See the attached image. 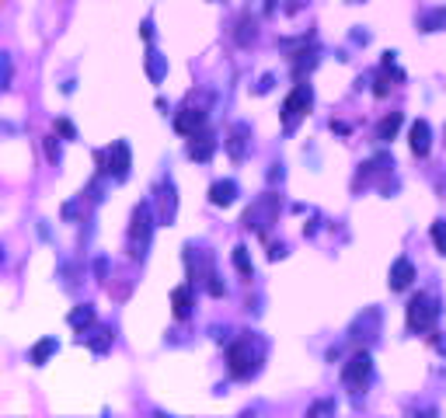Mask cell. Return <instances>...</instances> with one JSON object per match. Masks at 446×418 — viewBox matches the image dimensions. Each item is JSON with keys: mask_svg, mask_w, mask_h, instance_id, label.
Here are the masks:
<instances>
[{"mask_svg": "<svg viewBox=\"0 0 446 418\" xmlns=\"http://www.w3.org/2000/svg\"><path fill=\"white\" fill-rule=\"evenodd\" d=\"M369 376H373V359H369V352H356V356L342 366V383H345L349 390H356V394L369 383Z\"/></svg>", "mask_w": 446, "mask_h": 418, "instance_id": "obj_7", "label": "cell"}, {"mask_svg": "<svg viewBox=\"0 0 446 418\" xmlns=\"http://www.w3.org/2000/svg\"><path fill=\"white\" fill-rule=\"evenodd\" d=\"M56 349H60V341H56V338H42L39 345L32 349V363H35V366H42V363H45V359H49Z\"/></svg>", "mask_w": 446, "mask_h": 418, "instance_id": "obj_23", "label": "cell"}, {"mask_svg": "<svg viewBox=\"0 0 446 418\" xmlns=\"http://www.w3.org/2000/svg\"><path fill=\"white\" fill-rule=\"evenodd\" d=\"M433 244H436L440 254H446V220H436V223H433Z\"/></svg>", "mask_w": 446, "mask_h": 418, "instance_id": "obj_26", "label": "cell"}, {"mask_svg": "<svg viewBox=\"0 0 446 418\" xmlns=\"http://www.w3.org/2000/svg\"><path fill=\"white\" fill-rule=\"evenodd\" d=\"M269 181H283V167H279V164L269 171Z\"/></svg>", "mask_w": 446, "mask_h": 418, "instance_id": "obj_35", "label": "cell"}, {"mask_svg": "<svg viewBox=\"0 0 446 418\" xmlns=\"http://www.w3.org/2000/svg\"><path fill=\"white\" fill-rule=\"evenodd\" d=\"M203 125H206V112H203V108H182V112L174 115V129H178L182 136H196Z\"/></svg>", "mask_w": 446, "mask_h": 418, "instance_id": "obj_10", "label": "cell"}, {"mask_svg": "<svg viewBox=\"0 0 446 418\" xmlns=\"http://www.w3.org/2000/svg\"><path fill=\"white\" fill-rule=\"evenodd\" d=\"M171 307H174V317L185 321L192 314V286H178V290L171 293Z\"/></svg>", "mask_w": 446, "mask_h": 418, "instance_id": "obj_17", "label": "cell"}, {"mask_svg": "<svg viewBox=\"0 0 446 418\" xmlns=\"http://www.w3.org/2000/svg\"><path fill=\"white\" fill-rule=\"evenodd\" d=\"M150 234H154V209H150V203H140L133 209V220H129V254L133 258L147 254Z\"/></svg>", "mask_w": 446, "mask_h": 418, "instance_id": "obj_3", "label": "cell"}, {"mask_svg": "<svg viewBox=\"0 0 446 418\" xmlns=\"http://www.w3.org/2000/svg\"><path fill=\"white\" fill-rule=\"evenodd\" d=\"M311 412H314V415H321V412H335V401H321V405H314Z\"/></svg>", "mask_w": 446, "mask_h": 418, "instance_id": "obj_34", "label": "cell"}, {"mask_svg": "<svg viewBox=\"0 0 446 418\" xmlns=\"http://www.w3.org/2000/svg\"><path fill=\"white\" fill-rule=\"evenodd\" d=\"M56 129H60V136H67V140H77V129L70 119H56Z\"/></svg>", "mask_w": 446, "mask_h": 418, "instance_id": "obj_28", "label": "cell"}, {"mask_svg": "<svg viewBox=\"0 0 446 418\" xmlns=\"http://www.w3.org/2000/svg\"><path fill=\"white\" fill-rule=\"evenodd\" d=\"M81 341H87V345H91V352H108V349H112V332L81 334Z\"/></svg>", "mask_w": 446, "mask_h": 418, "instance_id": "obj_24", "label": "cell"}, {"mask_svg": "<svg viewBox=\"0 0 446 418\" xmlns=\"http://www.w3.org/2000/svg\"><path fill=\"white\" fill-rule=\"evenodd\" d=\"M247 136H251V129L244 123H238L230 129V140H227V150H230V157L234 161H244V154H247Z\"/></svg>", "mask_w": 446, "mask_h": 418, "instance_id": "obj_15", "label": "cell"}, {"mask_svg": "<svg viewBox=\"0 0 446 418\" xmlns=\"http://www.w3.org/2000/svg\"><path fill=\"white\" fill-rule=\"evenodd\" d=\"M140 35H143V39H154V21H150V18L140 25Z\"/></svg>", "mask_w": 446, "mask_h": 418, "instance_id": "obj_31", "label": "cell"}, {"mask_svg": "<svg viewBox=\"0 0 446 418\" xmlns=\"http://www.w3.org/2000/svg\"><path fill=\"white\" fill-rule=\"evenodd\" d=\"M269 258H272V261H279V258H286V244H272V251H269Z\"/></svg>", "mask_w": 446, "mask_h": 418, "instance_id": "obj_33", "label": "cell"}, {"mask_svg": "<svg viewBox=\"0 0 446 418\" xmlns=\"http://www.w3.org/2000/svg\"><path fill=\"white\" fill-rule=\"evenodd\" d=\"M4 87H11V60H4Z\"/></svg>", "mask_w": 446, "mask_h": 418, "instance_id": "obj_36", "label": "cell"}, {"mask_svg": "<svg viewBox=\"0 0 446 418\" xmlns=\"http://www.w3.org/2000/svg\"><path fill=\"white\" fill-rule=\"evenodd\" d=\"M272 84H276V77H272V74H265L262 81L255 84V91H258V94H269V91H272Z\"/></svg>", "mask_w": 446, "mask_h": 418, "instance_id": "obj_30", "label": "cell"}, {"mask_svg": "<svg viewBox=\"0 0 446 418\" xmlns=\"http://www.w3.org/2000/svg\"><path fill=\"white\" fill-rule=\"evenodd\" d=\"M45 157H49V161H52V164H60V143H56V140H52V136H49V140H45Z\"/></svg>", "mask_w": 446, "mask_h": 418, "instance_id": "obj_29", "label": "cell"}, {"mask_svg": "<svg viewBox=\"0 0 446 418\" xmlns=\"http://www.w3.org/2000/svg\"><path fill=\"white\" fill-rule=\"evenodd\" d=\"M67 321H70V328H74V332L84 334L87 328H91V324H94V307H91V303H81V307H74Z\"/></svg>", "mask_w": 446, "mask_h": 418, "instance_id": "obj_19", "label": "cell"}, {"mask_svg": "<svg viewBox=\"0 0 446 418\" xmlns=\"http://www.w3.org/2000/svg\"><path fill=\"white\" fill-rule=\"evenodd\" d=\"M394 167V161H391V154H377L373 161H366L363 164V171H359V178H356V185L359 181H369L373 174H384V171H391Z\"/></svg>", "mask_w": 446, "mask_h": 418, "instance_id": "obj_18", "label": "cell"}, {"mask_svg": "<svg viewBox=\"0 0 446 418\" xmlns=\"http://www.w3.org/2000/svg\"><path fill=\"white\" fill-rule=\"evenodd\" d=\"M377 334H380V310L366 307L363 314L352 321V332H349V338H352V341H373Z\"/></svg>", "mask_w": 446, "mask_h": 418, "instance_id": "obj_8", "label": "cell"}, {"mask_svg": "<svg viewBox=\"0 0 446 418\" xmlns=\"http://www.w3.org/2000/svg\"><path fill=\"white\" fill-rule=\"evenodd\" d=\"M174 213H178V196H174V185L164 181L157 188V223H174Z\"/></svg>", "mask_w": 446, "mask_h": 418, "instance_id": "obj_9", "label": "cell"}, {"mask_svg": "<svg viewBox=\"0 0 446 418\" xmlns=\"http://www.w3.org/2000/svg\"><path fill=\"white\" fill-rule=\"evenodd\" d=\"M418 28H422V32H440V28H446V7L429 11V14L418 21Z\"/></svg>", "mask_w": 446, "mask_h": 418, "instance_id": "obj_22", "label": "cell"}, {"mask_svg": "<svg viewBox=\"0 0 446 418\" xmlns=\"http://www.w3.org/2000/svg\"><path fill=\"white\" fill-rule=\"evenodd\" d=\"M311 101H314V91H311L307 81H300L289 94H286V101H283V125L286 129H296V123L311 112Z\"/></svg>", "mask_w": 446, "mask_h": 418, "instance_id": "obj_6", "label": "cell"}, {"mask_svg": "<svg viewBox=\"0 0 446 418\" xmlns=\"http://www.w3.org/2000/svg\"><path fill=\"white\" fill-rule=\"evenodd\" d=\"M213 154H216V136H213V132H196L192 143H189V157L199 161V164H206Z\"/></svg>", "mask_w": 446, "mask_h": 418, "instance_id": "obj_12", "label": "cell"}, {"mask_svg": "<svg viewBox=\"0 0 446 418\" xmlns=\"http://www.w3.org/2000/svg\"><path fill=\"white\" fill-rule=\"evenodd\" d=\"M331 129H335L338 136H345V132H349V125H345V123H331Z\"/></svg>", "mask_w": 446, "mask_h": 418, "instance_id": "obj_37", "label": "cell"}, {"mask_svg": "<svg viewBox=\"0 0 446 418\" xmlns=\"http://www.w3.org/2000/svg\"><path fill=\"white\" fill-rule=\"evenodd\" d=\"M276 220H279V196H276V192L258 196V199L247 206V213H244V227L255 230V234H265Z\"/></svg>", "mask_w": 446, "mask_h": 418, "instance_id": "obj_4", "label": "cell"}, {"mask_svg": "<svg viewBox=\"0 0 446 418\" xmlns=\"http://www.w3.org/2000/svg\"><path fill=\"white\" fill-rule=\"evenodd\" d=\"M227 363H230V376H234V380H251V376L258 373L262 349H258L251 338H238V341L227 349Z\"/></svg>", "mask_w": 446, "mask_h": 418, "instance_id": "obj_2", "label": "cell"}, {"mask_svg": "<svg viewBox=\"0 0 446 418\" xmlns=\"http://www.w3.org/2000/svg\"><path fill=\"white\" fill-rule=\"evenodd\" d=\"M143 63H147V77L154 84H161L164 77H167V56H161L157 49H147V60H143Z\"/></svg>", "mask_w": 446, "mask_h": 418, "instance_id": "obj_16", "label": "cell"}, {"mask_svg": "<svg viewBox=\"0 0 446 418\" xmlns=\"http://www.w3.org/2000/svg\"><path fill=\"white\" fill-rule=\"evenodd\" d=\"M209 203L213 206H234L238 203V185L227 178V181H216L213 188H209Z\"/></svg>", "mask_w": 446, "mask_h": 418, "instance_id": "obj_14", "label": "cell"}, {"mask_svg": "<svg viewBox=\"0 0 446 418\" xmlns=\"http://www.w3.org/2000/svg\"><path fill=\"white\" fill-rule=\"evenodd\" d=\"M255 35H258V25L244 18V21H241V32H238V42H241V45H247V42H255Z\"/></svg>", "mask_w": 446, "mask_h": 418, "instance_id": "obj_27", "label": "cell"}, {"mask_svg": "<svg viewBox=\"0 0 446 418\" xmlns=\"http://www.w3.org/2000/svg\"><path fill=\"white\" fill-rule=\"evenodd\" d=\"M411 279H415V265H411V258H398L394 265H391V290L394 293H401L411 286Z\"/></svg>", "mask_w": 446, "mask_h": 418, "instance_id": "obj_13", "label": "cell"}, {"mask_svg": "<svg viewBox=\"0 0 446 418\" xmlns=\"http://www.w3.org/2000/svg\"><path fill=\"white\" fill-rule=\"evenodd\" d=\"M234 265H238L241 276H251V272H255V265H251V258H247V248H244V244L234 248Z\"/></svg>", "mask_w": 446, "mask_h": 418, "instance_id": "obj_25", "label": "cell"}, {"mask_svg": "<svg viewBox=\"0 0 446 418\" xmlns=\"http://www.w3.org/2000/svg\"><path fill=\"white\" fill-rule=\"evenodd\" d=\"M314 67H318V56H314V52H296V60H293V77L303 81V74H311Z\"/></svg>", "mask_w": 446, "mask_h": 418, "instance_id": "obj_21", "label": "cell"}, {"mask_svg": "<svg viewBox=\"0 0 446 418\" xmlns=\"http://www.w3.org/2000/svg\"><path fill=\"white\" fill-rule=\"evenodd\" d=\"M411 154L415 157H425L429 150H433V129H429V123L425 119H418V123H411Z\"/></svg>", "mask_w": 446, "mask_h": 418, "instance_id": "obj_11", "label": "cell"}, {"mask_svg": "<svg viewBox=\"0 0 446 418\" xmlns=\"http://www.w3.org/2000/svg\"><path fill=\"white\" fill-rule=\"evenodd\" d=\"M401 123H405V115H401V112H391V115H384V119H380V125H377V140H380V143L394 140V136H398V129H401Z\"/></svg>", "mask_w": 446, "mask_h": 418, "instance_id": "obj_20", "label": "cell"}, {"mask_svg": "<svg viewBox=\"0 0 446 418\" xmlns=\"http://www.w3.org/2000/svg\"><path fill=\"white\" fill-rule=\"evenodd\" d=\"M98 164H101V174H108L112 181H126L129 178V167H133V150L126 140H116L108 150L98 154Z\"/></svg>", "mask_w": 446, "mask_h": 418, "instance_id": "obj_5", "label": "cell"}, {"mask_svg": "<svg viewBox=\"0 0 446 418\" xmlns=\"http://www.w3.org/2000/svg\"><path fill=\"white\" fill-rule=\"evenodd\" d=\"M440 314H443V307H440L436 296H429V293L411 296V300H408V310H405L408 332H433L436 321H440Z\"/></svg>", "mask_w": 446, "mask_h": 418, "instance_id": "obj_1", "label": "cell"}, {"mask_svg": "<svg viewBox=\"0 0 446 418\" xmlns=\"http://www.w3.org/2000/svg\"><path fill=\"white\" fill-rule=\"evenodd\" d=\"M349 4H359V0H349Z\"/></svg>", "mask_w": 446, "mask_h": 418, "instance_id": "obj_38", "label": "cell"}, {"mask_svg": "<svg viewBox=\"0 0 446 418\" xmlns=\"http://www.w3.org/2000/svg\"><path fill=\"white\" fill-rule=\"evenodd\" d=\"M94 272H98V279H105V276H108V261L98 258V261H94Z\"/></svg>", "mask_w": 446, "mask_h": 418, "instance_id": "obj_32", "label": "cell"}]
</instances>
